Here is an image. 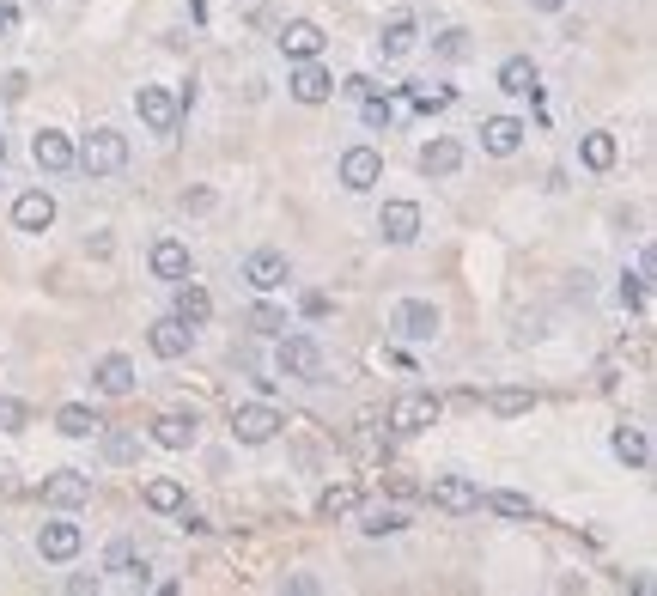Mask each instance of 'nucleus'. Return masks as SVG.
Segmentation results:
<instances>
[{"label":"nucleus","instance_id":"6ab92c4d","mask_svg":"<svg viewBox=\"0 0 657 596\" xmlns=\"http://www.w3.org/2000/svg\"><path fill=\"white\" fill-rule=\"evenodd\" d=\"M92 390H98V396H128V390H134V359H128V353H104V359L92 365Z\"/></svg>","mask_w":657,"mask_h":596},{"label":"nucleus","instance_id":"4468645a","mask_svg":"<svg viewBox=\"0 0 657 596\" xmlns=\"http://www.w3.org/2000/svg\"><path fill=\"white\" fill-rule=\"evenodd\" d=\"M80 542H86V536H80V524H67V517H49V524L37 530V554H43V560H55V566L80 554Z\"/></svg>","mask_w":657,"mask_h":596},{"label":"nucleus","instance_id":"a211bd4d","mask_svg":"<svg viewBox=\"0 0 657 596\" xmlns=\"http://www.w3.org/2000/svg\"><path fill=\"white\" fill-rule=\"evenodd\" d=\"M378 232H384V244H414L420 238V207L414 201H384Z\"/></svg>","mask_w":657,"mask_h":596},{"label":"nucleus","instance_id":"f03ea898","mask_svg":"<svg viewBox=\"0 0 657 596\" xmlns=\"http://www.w3.org/2000/svg\"><path fill=\"white\" fill-rule=\"evenodd\" d=\"M274 371L280 378H299V384H317L323 378V347L311 335H274Z\"/></svg>","mask_w":657,"mask_h":596},{"label":"nucleus","instance_id":"b1692460","mask_svg":"<svg viewBox=\"0 0 657 596\" xmlns=\"http://www.w3.org/2000/svg\"><path fill=\"white\" fill-rule=\"evenodd\" d=\"M104 572H116V578H128V584H146L153 572H146V554L128 542V536H116L110 548H104Z\"/></svg>","mask_w":657,"mask_h":596},{"label":"nucleus","instance_id":"79ce46f5","mask_svg":"<svg viewBox=\"0 0 657 596\" xmlns=\"http://www.w3.org/2000/svg\"><path fill=\"white\" fill-rule=\"evenodd\" d=\"M19 426H25V402L0 396V432H19Z\"/></svg>","mask_w":657,"mask_h":596},{"label":"nucleus","instance_id":"4c0bfd02","mask_svg":"<svg viewBox=\"0 0 657 596\" xmlns=\"http://www.w3.org/2000/svg\"><path fill=\"white\" fill-rule=\"evenodd\" d=\"M250 329H256V335H268V341H274V335H280V329H286V311H274V305H256V311H250Z\"/></svg>","mask_w":657,"mask_h":596},{"label":"nucleus","instance_id":"423d86ee","mask_svg":"<svg viewBox=\"0 0 657 596\" xmlns=\"http://www.w3.org/2000/svg\"><path fill=\"white\" fill-rule=\"evenodd\" d=\"M280 426H286V420H280V408H268V402H244V408H232V438H238V444H268Z\"/></svg>","mask_w":657,"mask_h":596},{"label":"nucleus","instance_id":"f8f14e48","mask_svg":"<svg viewBox=\"0 0 657 596\" xmlns=\"http://www.w3.org/2000/svg\"><path fill=\"white\" fill-rule=\"evenodd\" d=\"M244 280H250L256 292H280V286L292 280V262H286L280 250H268V244H262V250H250V256H244Z\"/></svg>","mask_w":657,"mask_h":596},{"label":"nucleus","instance_id":"c9c22d12","mask_svg":"<svg viewBox=\"0 0 657 596\" xmlns=\"http://www.w3.org/2000/svg\"><path fill=\"white\" fill-rule=\"evenodd\" d=\"M481 505L499 511V517H530V499H524V493H505V487H499V493H481Z\"/></svg>","mask_w":657,"mask_h":596},{"label":"nucleus","instance_id":"c03bdc74","mask_svg":"<svg viewBox=\"0 0 657 596\" xmlns=\"http://www.w3.org/2000/svg\"><path fill=\"white\" fill-rule=\"evenodd\" d=\"M299 311L317 323V317H329V298H323V292H305V305H299Z\"/></svg>","mask_w":657,"mask_h":596},{"label":"nucleus","instance_id":"f3484780","mask_svg":"<svg viewBox=\"0 0 657 596\" xmlns=\"http://www.w3.org/2000/svg\"><path fill=\"white\" fill-rule=\"evenodd\" d=\"M13 226H19V232H49V226H55V195H49V189H25V195L13 201Z\"/></svg>","mask_w":657,"mask_h":596},{"label":"nucleus","instance_id":"0eeeda50","mask_svg":"<svg viewBox=\"0 0 657 596\" xmlns=\"http://www.w3.org/2000/svg\"><path fill=\"white\" fill-rule=\"evenodd\" d=\"M146 268H153V280L177 286V280H189V274H195V256H189V244H183V238H159L153 250H146Z\"/></svg>","mask_w":657,"mask_h":596},{"label":"nucleus","instance_id":"393cba45","mask_svg":"<svg viewBox=\"0 0 657 596\" xmlns=\"http://www.w3.org/2000/svg\"><path fill=\"white\" fill-rule=\"evenodd\" d=\"M414 43H420V25H414V13H396V19H384V31H378V55H384V61H402Z\"/></svg>","mask_w":657,"mask_h":596},{"label":"nucleus","instance_id":"aec40b11","mask_svg":"<svg viewBox=\"0 0 657 596\" xmlns=\"http://www.w3.org/2000/svg\"><path fill=\"white\" fill-rule=\"evenodd\" d=\"M92 438H98V457H104L110 469H128V463H140V432H128V426H98Z\"/></svg>","mask_w":657,"mask_h":596},{"label":"nucleus","instance_id":"58836bf2","mask_svg":"<svg viewBox=\"0 0 657 596\" xmlns=\"http://www.w3.org/2000/svg\"><path fill=\"white\" fill-rule=\"evenodd\" d=\"M335 92H347V98H359V104H365V98H378L384 86H378V80H365V73H347V80H341Z\"/></svg>","mask_w":657,"mask_h":596},{"label":"nucleus","instance_id":"7c9ffc66","mask_svg":"<svg viewBox=\"0 0 657 596\" xmlns=\"http://www.w3.org/2000/svg\"><path fill=\"white\" fill-rule=\"evenodd\" d=\"M140 499H146V511H165V517H171V511H183V481H171V475H153Z\"/></svg>","mask_w":657,"mask_h":596},{"label":"nucleus","instance_id":"9b49d317","mask_svg":"<svg viewBox=\"0 0 657 596\" xmlns=\"http://www.w3.org/2000/svg\"><path fill=\"white\" fill-rule=\"evenodd\" d=\"M426 499H432L438 511H451V517H463V511H475V505H481V487H475L469 475H438V481L426 487Z\"/></svg>","mask_w":657,"mask_h":596},{"label":"nucleus","instance_id":"20e7f679","mask_svg":"<svg viewBox=\"0 0 657 596\" xmlns=\"http://www.w3.org/2000/svg\"><path fill=\"white\" fill-rule=\"evenodd\" d=\"M286 92L299 98V104H329L335 98V73L311 55V61H292V73H286Z\"/></svg>","mask_w":657,"mask_h":596},{"label":"nucleus","instance_id":"2eb2a0df","mask_svg":"<svg viewBox=\"0 0 657 596\" xmlns=\"http://www.w3.org/2000/svg\"><path fill=\"white\" fill-rule=\"evenodd\" d=\"M524 122L518 116H487L481 122V153H493V159H511V153H518V146H524Z\"/></svg>","mask_w":657,"mask_h":596},{"label":"nucleus","instance_id":"7ed1b4c3","mask_svg":"<svg viewBox=\"0 0 657 596\" xmlns=\"http://www.w3.org/2000/svg\"><path fill=\"white\" fill-rule=\"evenodd\" d=\"M390 329H396L402 341H432L438 329H445V311H438L432 298H402V305L390 311Z\"/></svg>","mask_w":657,"mask_h":596},{"label":"nucleus","instance_id":"a878e982","mask_svg":"<svg viewBox=\"0 0 657 596\" xmlns=\"http://www.w3.org/2000/svg\"><path fill=\"white\" fill-rule=\"evenodd\" d=\"M171 317H177V323H189V329H201V323L213 317V298L195 286V274H189V280H177V305H171Z\"/></svg>","mask_w":657,"mask_h":596},{"label":"nucleus","instance_id":"ea45409f","mask_svg":"<svg viewBox=\"0 0 657 596\" xmlns=\"http://www.w3.org/2000/svg\"><path fill=\"white\" fill-rule=\"evenodd\" d=\"M621 305H627V311H645V268L621 280Z\"/></svg>","mask_w":657,"mask_h":596},{"label":"nucleus","instance_id":"a18cd8bd","mask_svg":"<svg viewBox=\"0 0 657 596\" xmlns=\"http://www.w3.org/2000/svg\"><path fill=\"white\" fill-rule=\"evenodd\" d=\"M25 86H31L25 73H7V80H0V92H7V98H25Z\"/></svg>","mask_w":657,"mask_h":596},{"label":"nucleus","instance_id":"1a4fd4ad","mask_svg":"<svg viewBox=\"0 0 657 596\" xmlns=\"http://www.w3.org/2000/svg\"><path fill=\"white\" fill-rule=\"evenodd\" d=\"M43 505H55V511H80V505H92V475H80V469H55V475L43 481Z\"/></svg>","mask_w":657,"mask_h":596},{"label":"nucleus","instance_id":"de8ad7c7","mask_svg":"<svg viewBox=\"0 0 657 596\" xmlns=\"http://www.w3.org/2000/svg\"><path fill=\"white\" fill-rule=\"evenodd\" d=\"M286 590H292V596H317V578L299 572V578H286Z\"/></svg>","mask_w":657,"mask_h":596},{"label":"nucleus","instance_id":"4be33fe9","mask_svg":"<svg viewBox=\"0 0 657 596\" xmlns=\"http://www.w3.org/2000/svg\"><path fill=\"white\" fill-rule=\"evenodd\" d=\"M189 341H195V329H189V323H177V317H159L153 329H146V347H153L159 359H183V353H189Z\"/></svg>","mask_w":657,"mask_h":596},{"label":"nucleus","instance_id":"bb28decb","mask_svg":"<svg viewBox=\"0 0 657 596\" xmlns=\"http://www.w3.org/2000/svg\"><path fill=\"white\" fill-rule=\"evenodd\" d=\"M499 92H511V98H536V61H530V55H511V61L499 67Z\"/></svg>","mask_w":657,"mask_h":596},{"label":"nucleus","instance_id":"c756f323","mask_svg":"<svg viewBox=\"0 0 657 596\" xmlns=\"http://www.w3.org/2000/svg\"><path fill=\"white\" fill-rule=\"evenodd\" d=\"M98 426H104V420H98L86 402H67V408L55 414V432H61V438H92Z\"/></svg>","mask_w":657,"mask_h":596},{"label":"nucleus","instance_id":"6e6552de","mask_svg":"<svg viewBox=\"0 0 657 596\" xmlns=\"http://www.w3.org/2000/svg\"><path fill=\"white\" fill-rule=\"evenodd\" d=\"M438 414H445V402H438L432 390H408V396L390 408V426H396V432H426V426H438Z\"/></svg>","mask_w":657,"mask_h":596},{"label":"nucleus","instance_id":"37998d69","mask_svg":"<svg viewBox=\"0 0 657 596\" xmlns=\"http://www.w3.org/2000/svg\"><path fill=\"white\" fill-rule=\"evenodd\" d=\"M19 31V7H13V0H0V43H7Z\"/></svg>","mask_w":657,"mask_h":596},{"label":"nucleus","instance_id":"9d476101","mask_svg":"<svg viewBox=\"0 0 657 596\" xmlns=\"http://www.w3.org/2000/svg\"><path fill=\"white\" fill-rule=\"evenodd\" d=\"M378 183H384V159L372 153V146H347V153H341V189L365 195V189H378Z\"/></svg>","mask_w":657,"mask_h":596},{"label":"nucleus","instance_id":"ddd939ff","mask_svg":"<svg viewBox=\"0 0 657 596\" xmlns=\"http://www.w3.org/2000/svg\"><path fill=\"white\" fill-rule=\"evenodd\" d=\"M274 43H280L286 61H311V55H323V25L317 19H286Z\"/></svg>","mask_w":657,"mask_h":596},{"label":"nucleus","instance_id":"cd10ccee","mask_svg":"<svg viewBox=\"0 0 657 596\" xmlns=\"http://www.w3.org/2000/svg\"><path fill=\"white\" fill-rule=\"evenodd\" d=\"M615 457H621L627 469H651V438H645V426H615Z\"/></svg>","mask_w":657,"mask_h":596},{"label":"nucleus","instance_id":"39448f33","mask_svg":"<svg viewBox=\"0 0 657 596\" xmlns=\"http://www.w3.org/2000/svg\"><path fill=\"white\" fill-rule=\"evenodd\" d=\"M134 110H140V122L153 128V134H177V122H183V104L165 86H140L134 92Z\"/></svg>","mask_w":657,"mask_h":596},{"label":"nucleus","instance_id":"09e8293b","mask_svg":"<svg viewBox=\"0 0 657 596\" xmlns=\"http://www.w3.org/2000/svg\"><path fill=\"white\" fill-rule=\"evenodd\" d=\"M566 7V0H536V13H560Z\"/></svg>","mask_w":657,"mask_h":596},{"label":"nucleus","instance_id":"c85d7f7f","mask_svg":"<svg viewBox=\"0 0 657 596\" xmlns=\"http://www.w3.org/2000/svg\"><path fill=\"white\" fill-rule=\"evenodd\" d=\"M359 530H365V536H402V530H408V511L372 505V511H359Z\"/></svg>","mask_w":657,"mask_h":596},{"label":"nucleus","instance_id":"f704fd0d","mask_svg":"<svg viewBox=\"0 0 657 596\" xmlns=\"http://www.w3.org/2000/svg\"><path fill=\"white\" fill-rule=\"evenodd\" d=\"M408 104H414L420 116H438V110H451V92H445V86H408Z\"/></svg>","mask_w":657,"mask_h":596},{"label":"nucleus","instance_id":"412c9836","mask_svg":"<svg viewBox=\"0 0 657 596\" xmlns=\"http://www.w3.org/2000/svg\"><path fill=\"white\" fill-rule=\"evenodd\" d=\"M195 438H201L195 408H189V414H159V420H153V444H165V451H189Z\"/></svg>","mask_w":657,"mask_h":596},{"label":"nucleus","instance_id":"5701e85b","mask_svg":"<svg viewBox=\"0 0 657 596\" xmlns=\"http://www.w3.org/2000/svg\"><path fill=\"white\" fill-rule=\"evenodd\" d=\"M420 171H426V177H457V171H463V146H457L451 134L426 140V146H420Z\"/></svg>","mask_w":657,"mask_h":596},{"label":"nucleus","instance_id":"dca6fc26","mask_svg":"<svg viewBox=\"0 0 657 596\" xmlns=\"http://www.w3.org/2000/svg\"><path fill=\"white\" fill-rule=\"evenodd\" d=\"M31 159H37V171L61 177V171H73V140H67L61 128H43V134L31 140Z\"/></svg>","mask_w":657,"mask_h":596},{"label":"nucleus","instance_id":"f257e3e1","mask_svg":"<svg viewBox=\"0 0 657 596\" xmlns=\"http://www.w3.org/2000/svg\"><path fill=\"white\" fill-rule=\"evenodd\" d=\"M73 165H80L86 177H116V171L128 165V134H116V128H92L80 146H73Z\"/></svg>","mask_w":657,"mask_h":596},{"label":"nucleus","instance_id":"473e14b6","mask_svg":"<svg viewBox=\"0 0 657 596\" xmlns=\"http://www.w3.org/2000/svg\"><path fill=\"white\" fill-rule=\"evenodd\" d=\"M317 511H323V517H347V511H359V487H347V481L323 487V493H317Z\"/></svg>","mask_w":657,"mask_h":596},{"label":"nucleus","instance_id":"e433bc0d","mask_svg":"<svg viewBox=\"0 0 657 596\" xmlns=\"http://www.w3.org/2000/svg\"><path fill=\"white\" fill-rule=\"evenodd\" d=\"M432 49L445 55V61H469V49H475V43H469V31H438V37H432Z\"/></svg>","mask_w":657,"mask_h":596},{"label":"nucleus","instance_id":"a19ab883","mask_svg":"<svg viewBox=\"0 0 657 596\" xmlns=\"http://www.w3.org/2000/svg\"><path fill=\"white\" fill-rule=\"evenodd\" d=\"M390 122H396L390 98H365V128H390Z\"/></svg>","mask_w":657,"mask_h":596},{"label":"nucleus","instance_id":"72a5a7b5","mask_svg":"<svg viewBox=\"0 0 657 596\" xmlns=\"http://www.w3.org/2000/svg\"><path fill=\"white\" fill-rule=\"evenodd\" d=\"M530 408H536V390H493V414L499 420H518Z\"/></svg>","mask_w":657,"mask_h":596},{"label":"nucleus","instance_id":"49530a36","mask_svg":"<svg viewBox=\"0 0 657 596\" xmlns=\"http://www.w3.org/2000/svg\"><path fill=\"white\" fill-rule=\"evenodd\" d=\"M177 517H183V530H189V536H207V530H213L207 517H195V511H177Z\"/></svg>","mask_w":657,"mask_h":596},{"label":"nucleus","instance_id":"2f4dec72","mask_svg":"<svg viewBox=\"0 0 657 596\" xmlns=\"http://www.w3.org/2000/svg\"><path fill=\"white\" fill-rule=\"evenodd\" d=\"M615 153H621V146H615V134H584V146H578V159H584V171H609L615 165Z\"/></svg>","mask_w":657,"mask_h":596}]
</instances>
